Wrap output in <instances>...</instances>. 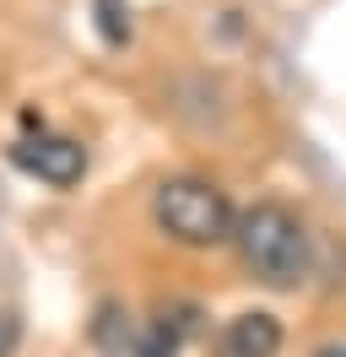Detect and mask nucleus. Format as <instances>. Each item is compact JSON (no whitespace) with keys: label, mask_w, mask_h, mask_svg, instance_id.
<instances>
[{"label":"nucleus","mask_w":346,"mask_h":357,"mask_svg":"<svg viewBox=\"0 0 346 357\" xmlns=\"http://www.w3.org/2000/svg\"><path fill=\"white\" fill-rule=\"evenodd\" d=\"M233 244L243 255V266L265 287H298L308 271V233L303 222L276 201H260L233 217Z\"/></svg>","instance_id":"obj_1"},{"label":"nucleus","mask_w":346,"mask_h":357,"mask_svg":"<svg viewBox=\"0 0 346 357\" xmlns=\"http://www.w3.org/2000/svg\"><path fill=\"white\" fill-rule=\"evenodd\" d=\"M151 217L168 238H179L190 249H211L233 238V206L211 178H190V174L168 178L157 190V201H151Z\"/></svg>","instance_id":"obj_2"},{"label":"nucleus","mask_w":346,"mask_h":357,"mask_svg":"<svg viewBox=\"0 0 346 357\" xmlns=\"http://www.w3.org/2000/svg\"><path fill=\"white\" fill-rule=\"evenodd\" d=\"M11 162H17L22 174L43 178V184H54V190H70V184H82L86 174V152L70 141V135H22L17 146H11Z\"/></svg>","instance_id":"obj_3"},{"label":"nucleus","mask_w":346,"mask_h":357,"mask_svg":"<svg viewBox=\"0 0 346 357\" xmlns=\"http://www.w3.org/2000/svg\"><path fill=\"white\" fill-rule=\"evenodd\" d=\"M281 352V325L276 314H238L233 325L222 331V357H276Z\"/></svg>","instance_id":"obj_4"},{"label":"nucleus","mask_w":346,"mask_h":357,"mask_svg":"<svg viewBox=\"0 0 346 357\" xmlns=\"http://www.w3.org/2000/svg\"><path fill=\"white\" fill-rule=\"evenodd\" d=\"M98 27H103L108 44H125L130 38V11L119 6V0H98Z\"/></svg>","instance_id":"obj_5"},{"label":"nucleus","mask_w":346,"mask_h":357,"mask_svg":"<svg viewBox=\"0 0 346 357\" xmlns=\"http://www.w3.org/2000/svg\"><path fill=\"white\" fill-rule=\"evenodd\" d=\"M17 341H22L17 319H11V314H0V357H11V352H17Z\"/></svg>","instance_id":"obj_6"},{"label":"nucleus","mask_w":346,"mask_h":357,"mask_svg":"<svg viewBox=\"0 0 346 357\" xmlns=\"http://www.w3.org/2000/svg\"><path fill=\"white\" fill-rule=\"evenodd\" d=\"M319 357H346V347H324V352Z\"/></svg>","instance_id":"obj_7"}]
</instances>
